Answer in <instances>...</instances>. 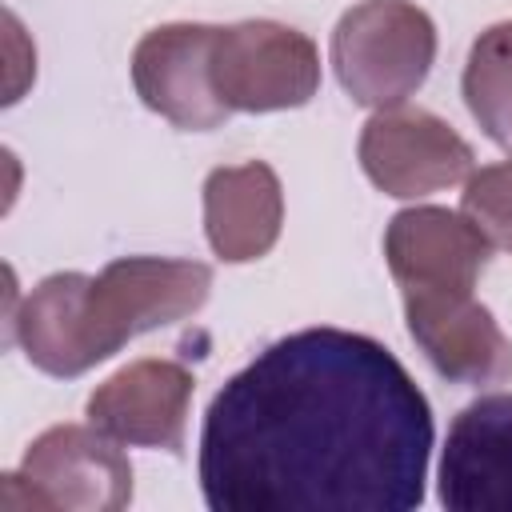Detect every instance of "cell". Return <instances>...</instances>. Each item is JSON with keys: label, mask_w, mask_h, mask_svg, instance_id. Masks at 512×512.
<instances>
[{"label": "cell", "mask_w": 512, "mask_h": 512, "mask_svg": "<svg viewBox=\"0 0 512 512\" xmlns=\"http://www.w3.org/2000/svg\"><path fill=\"white\" fill-rule=\"evenodd\" d=\"M492 244L464 212L436 204L404 208L384 228V260L404 292H472Z\"/></svg>", "instance_id": "cell-10"}, {"label": "cell", "mask_w": 512, "mask_h": 512, "mask_svg": "<svg viewBox=\"0 0 512 512\" xmlns=\"http://www.w3.org/2000/svg\"><path fill=\"white\" fill-rule=\"evenodd\" d=\"M404 320L444 380L464 388L512 380V340L472 292H404Z\"/></svg>", "instance_id": "cell-8"}, {"label": "cell", "mask_w": 512, "mask_h": 512, "mask_svg": "<svg viewBox=\"0 0 512 512\" xmlns=\"http://www.w3.org/2000/svg\"><path fill=\"white\" fill-rule=\"evenodd\" d=\"M460 212L476 224V232L492 244L512 252V160L488 164L464 180Z\"/></svg>", "instance_id": "cell-14"}, {"label": "cell", "mask_w": 512, "mask_h": 512, "mask_svg": "<svg viewBox=\"0 0 512 512\" xmlns=\"http://www.w3.org/2000/svg\"><path fill=\"white\" fill-rule=\"evenodd\" d=\"M284 224V188L264 160L212 168L204 180V236L224 264L272 252Z\"/></svg>", "instance_id": "cell-12"}, {"label": "cell", "mask_w": 512, "mask_h": 512, "mask_svg": "<svg viewBox=\"0 0 512 512\" xmlns=\"http://www.w3.org/2000/svg\"><path fill=\"white\" fill-rule=\"evenodd\" d=\"M436 64V24L412 0H360L332 28L340 88L364 108L404 104Z\"/></svg>", "instance_id": "cell-3"}, {"label": "cell", "mask_w": 512, "mask_h": 512, "mask_svg": "<svg viewBox=\"0 0 512 512\" xmlns=\"http://www.w3.org/2000/svg\"><path fill=\"white\" fill-rule=\"evenodd\" d=\"M448 512H512V396L492 392L460 408L440 452Z\"/></svg>", "instance_id": "cell-11"}, {"label": "cell", "mask_w": 512, "mask_h": 512, "mask_svg": "<svg viewBox=\"0 0 512 512\" xmlns=\"http://www.w3.org/2000/svg\"><path fill=\"white\" fill-rule=\"evenodd\" d=\"M216 24H160L132 48V84L144 108L184 132L220 128L232 108L212 84Z\"/></svg>", "instance_id": "cell-7"}, {"label": "cell", "mask_w": 512, "mask_h": 512, "mask_svg": "<svg viewBox=\"0 0 512 512\" xmlns=\"http://www.w3.org/2000/svg\"><path fill=\"white\" fill-rule=\"evenodd\" d=\"M196 376L180 360H132L88 396V424L132 448H184Z\"/></svg>", "instance_id": "cell-9"}, {"label": "cell", "mask_w": 512, "mask_h": 512, "mask_svg": "<svg viewBox=\"0 0 512 512\" xmlns=\"http://www.w3.org/2000/svg\"><path fill=\"white\" fill-rule=\"evenodd\" d=\"M460 88L484 136L512 152V20H500L472 40Z\"/></svg>", "instance_id": "cell-13"}, {"label": "cell", "mask_w": 512, "mask_h": 512, "mask_svg": "<svg viewBox=\"0 0 512 512\" xmlns=\"http://www.w3.org/2000/svg\"><path fill=\"white\" fill-rule=\"evenodd\" d=\"M432 408L372 336L300 328L212 396L200 428V492L212 512L424 504Z\"/></svg>", "instance_id": "cell-1"}, {"label": "cell", "mask_w": 512, "mask_h": 512, "mask_svg": "<svg viewBox=\"0 0 512 512\" xmlns=\"http://www.w3.org/2000/svg\"><path fill=\"white\" fill-rule=\"evenodd\" d=\"M16 480L28 488L32 508L64 512H120L132 504V464L92 424H52L40 432Z\"/></svg>", "instance_id": "cell-6"}, {"label": "cell", "mask_w": 512, "mask_h": 512, "mask_svg": "<svg viewBox=\"0 0 512 512\" xmlns=\"http://www.w3.org/2000/svg\"><path fill=\"white\" fill-rule=\"evenodd\" d=\"M208 292L212 268L200 260L120 256L96 276H44L20 300L12 336L32 368L68 380L120 352L132 336L200 312Z\"/></svg>", "instance_id": "cell-2"}, {"label": "cell", "mask_w": 512, "mask_h": 512, "mask_svg": "<svg viewBox=\"0 0 512 512\" xmlns=\"http://www.w3.org/2000/svg\"><path fill=\"white\" fill-rule=\"evenodd\" d=\"M212 84L232 112L304 108L320 88V52L300 28L240 20L216 28Z\"/></svg>", "instance_id": "cell-4"}, {"label": "cell", "mask_w": 512, "mask_h": 512, "mask_svg": "<svg viewBox=\"0 0 512 512\" xmlns=\"http://www.w3.org/2000/svg\"><path fill=\"white\" fill-rule=\"evenodd\" d=\"M364 176L396 200H420L472 176L468 140L428 108H380L356 144Z\"/></svg>", "instance_id": "cell-5"}]
</instances>
